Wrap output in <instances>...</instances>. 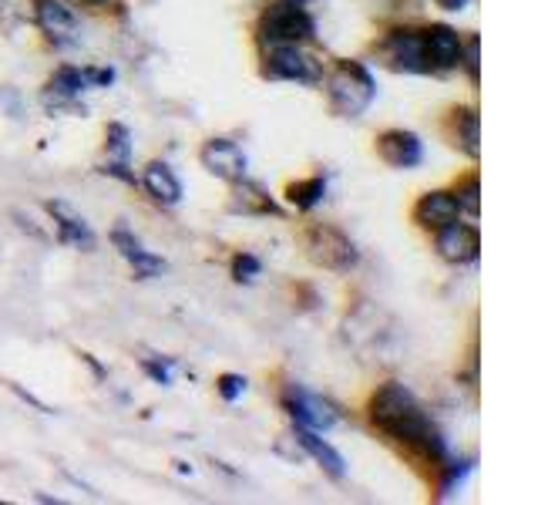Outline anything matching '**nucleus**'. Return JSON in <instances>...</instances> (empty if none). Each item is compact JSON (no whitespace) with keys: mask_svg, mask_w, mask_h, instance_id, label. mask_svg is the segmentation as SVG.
Returning <instances> with one entry per match:
<instances>
[{"mask_svg":"<svg viewBox=\"0 0 538 505\" xmlns=\"http://www.w3.org/2000/svg\"><path fill=\"white\" fill-rule=\"evenodd\" d=\"M370 421L384 431L387 438L401 442L407 448H417L431 458V462H448V448H444V438L438 425L424 415L421 401L414 398L404 384H384L374 398H370Z\"/></svg>","mask_w":538,"mask_h":505,"instance_id":"obj_1","label":"nucleus"},{"mask_svg":"<svg viewBox=\"0 0 538 505\" xmlns=\"http://www.w3.org/2000/svg\"><path fill=\"white\" fill-rule=\"evenodd\" d=\"M327 95L330 108L340 118H357L374 105L377 81L360 61H340L333 64V71L327 75Z\"/></svg>","mask_w":538,"mask_h":505,"instance_id":"obj_2","label":"nucleus"},{"mask_svg":"<svg viewBox=\"0 0 538 505\" xmlns=\"http://www.w3.org/2000/svg\"><path fill=\"white\" fill-rule=\"evenodd\" d=\"M256 34L266 48L306 44V41H313V34H317V21L303 11V4H286V0H280V4H273L263 17H259Z\"/></svg>","mask_w":538,"mask_h":505,"instance_id":"obj_3","label":"nucleus"},{"mask_svg":"<svg viewBox=\"0 0 538 505\" xmlns=\"http://www.w3.org/2000/svg\"><path fill=\"white\" fill-rule=\"evenodd\" d=\"M303 246H306V256L330 273H350L360 263V253H357L354 240H350L343 229L327 226V223L306 226Z\"/></svg>","mask_w":538,"mask_h":505,"instance_id":"obj_4","label":"nucleus"},{"mask_svg":"<svg viewBox=\"0 0 538 505\" xmlns=\"http://www.w3.org/2000/svg\"><path fill=\"white\" fill-rule=\"evenodd\" d=\"M266 78L296 81V85H320L323 64L313 54H306L300 44H280V48H269Z\"/></svg>","mask_w":538,"mask_h":505,"instance_id":"obj_5","label":"nucleus"},{"mask_svg":"<svg viewBox=\"0 0 538 505\" xmlns=\"http://www.w3.org/2000/svg\"><path fill=\"white\" fill-rule=\"evenodd\" d=\"M34 17H37L41 34L54 44V48H74V44L81 41L78 14H74L64 0H37Z\"/></svg>","mask_w":538,"mask_h":505,"instance_id":"obj_6","label":"nucleus"},{"mask_svg":"<svg viewBox=\"0 0 538 505\" xmlns=\"http://www.w3.org/2000/svg\"><path fill=\"white\" fill-rule=\"evenodd\" d=\"M424 38V61H428L431 71H451L461 64V54H465V41L461 34L448 24H431L428 31H421Z\"/></svg>","mask_w":538,"mask_h":505,"instance_id":"obj_7","label":"nucleus"},{"mask_svg":"<svg viewBox=\"0 0 538 505\" xmlns=\"http://www.w3.org/2000/svg\"><path fill=\"white\" fill-rule=\"evenodd\" d=\"M286 411L293 415L296 425L310 431H330L340 421L337 408L330 401H323L320 394H310L303 388H290V394H286Z\"/></svg>","mask_w":538,"mask_h":505,"instance_id":"obj_8","label":"nucleus"},{"mask_svg":"<svg viewBox=\"0 0 538 505\" xmlns=\"http://www.w3.org/2000/svg\"><path fill=\"white\" fill-rule=\"evenodd\" d=\"M434 250H438L441 260L448 263H475L478 253H481V236L475 226H465V223H451L438 229L434 236Z\"/></svg>","mask_w":538,"mask_h":505,"instance_id":"obj_9","label":"nucleus"},{"mask_svg":"<svg viewBox=\"0 0 538 505\" xmlns=\"http://www.w3.org/2000/svg\"><path fill=\"white\" fill-rule=\"evenodd\" d=\"M202 165L212 172V176L226 179V182H239L246 179V152L239 149L236 142L229 139H212L202 145Z\"/></svg>","mask_w":538,"mask_h":505,"instance_id":"obj_10","label":"nucleus"},{"mask_svg":"<svg viewBox=\"0 0 538 505\" xmlns=\"http://www.w3.org/2000/svg\"><path fill=\"white\" fill-rule=\"evenodd\" d=\"M384 54L391 58L397 71H411V75H424L428 61H424V38L414 27H404V31H391V38L384 44Z\"/></svg>","mask_w":538,"mask_h":505,"instance_id":"obj_11","label":"nucleus"},{"mask_svg":"<svg viewBox=\"0 0 538 505\" xmlns=\"http://www.w3.org/2000/svg\"><path fill=\"white\" fill-rule=\"evenodd\" d=\"M377 155L384 159L391 169H414L424 159V145L414 132H404V128H391L377 139Z\"/></svg>","mask_w":538,"mask_h":505,"instance_id":"obj_12","label":"nucleus"},{"mask_svg":"<svg viewBox=\"0 0 538 505\" xmlns=\"http://www.w3.org/2000/svg\"><path fill=\"white\" fill-rule=\"evenodd\" d=\"M461 209H458V199H454V192H428V196L417 199L414 206V223L431 229V233H438V229L458 223Z\"/></svg>","mask_w":538,"mask_h":505,"instance_id":"obj_13","label":"nucleus"},{"mask_svg":"<svg viewBox=\"0 0 538 505\" xmlns=\"http://www.w3.org/2000/svg\"><path fill=\"white\" fill-rule=\"evenodd\" d=\"M111 243H115V250L125 256L128 263H132V270H135V277L138 280H152V277H159V273H165V263L162 256H155V253H148L142 243L135 240L128 229H115L111 233Z\"/></svg>","mask_w":538,"mask_h":505,"instance_id":"obj_14","label":"nucleus"},{"mask_svg":"<svg viewBox=\"0 0 538 505\" xmlns=\"http://www.w3.org/2000/svg\"><path fill=\"white\" fill-rule=\"evenodd\" d=\"M48 213L54 216V229H58V240L68 246H78V250H95V233L88 229V223L74 213L64 202H51Z\"/></svg>","mask_w":538,"mask_h":505,"instance_id":"obj_15","label":"nucleus"},{"mask_svg":"<svg viewBox=\"0 0 538 505\" xmlns=\"http://www.w3.org/2000/svg\"><path fill=\"white\" fill-rule=\"evenodd\" d=\"M296 442H300V448L306 455L317 462L323 472L330 475V479H343L347 475V465H343V455L337 452L333 445H327L320 438V431H310V428H303V425H296Z\"/></svg>","mask_w":538,"mask_h":505,"instance_id":"obj_16","label":"nucleus"},{"mask_svg":"<svg viewBox=\"0 0 538 505\" xmlns=\"http://www.w3.org/2000/svg\"><path fill=\"white\" fill-rule=\"evenodd\" d=\"M81 91H88L85 71L64 64V68L54 71V78L48 81V95L44 98H48L51 108H74V101L81 98Z\"/></svg>","mask_w":538,"mask_h":505,"instance_id":"obj_17","label":"nucleus"},{"mask_svg":"<svg viewBox=\"0 0 538 505\" xmlns=\"http://www.w3.org/2000/svg\"><path fill=\"white\" fill-rule=\"evenodd\" d=\"M142 182H145L148 196H152L155 202H162V206H179V202H182V182L165 162L148 165Z\"/></svg>","mask_w":538,"mask_h":505,"instance_id":"obj_18","label":"nucleus"},{"mask_svg":"<svg viewBox=\"0 0 538 505\" xmlns=\"http://www.w3.org/2000/svg\"><path fill=\"white\" fill-rule=\"evenodd\" d=\"M451 139L468 159L481 155V118L475 108H454L451 112Z\"/></svg>","mask_w":538,"mask_h":505,"instance_id":"obj_19","label":"nucleus"},{"mask_svg":"<svg viewBox=\"0 0 538 505\" xmlns=\"http://www.w3.org/2000/svg\"><path fill=\"white\" fill-rule=\"evenodd\" d=\"M233 186H236V202H233L236 213H263V216L273 213V216H280V206L266 196L259 182L239 179V182H233Z\"/></svg>","mask_w":538,"mask_h":505,"instance_id":"obj_20","label":"nucleus"},{"mask_svg":"<svg viewBox=\"0 0 538 505\" xmlns=\"http://www.w3.org/2000/svg\"><path fill=\"white\" fill-rule=\"evenodd\" d=\"M323 196H327V179L323 176H313V179H300L293 182L290 189H286V199H290V206H296L300 213H310V209H317Z\"/></svg>","mask_w":538,"mask_h":505,"instance_id":"obj_21","label":"nucleus"},{"mask_svg":"<svg viewBox=\"0 0 538 505\" xmlns=\"http://www.w3.org/2000/svg\"><path fill=\"white\" fill-rule=\"evenodd\" d=\"M454 199H458V209L468 216H478L481 213V182L478 176H468L458 182V189H454Z\"/></svg>","mask_w":538,"mask_h":505,"instance_id":"obj_22","label":"nucleus"},{"mask_svg":"<svg viewBox=\"0 0 538 505\" xmlns=\"http://www.w3.org/2000/svg\"><path fill=\"white\" fill-rule=\"evenodd\" d=\"M108 162H128L132 159V139H128V128L125 125H108Z\"/></svg>","mask_w":538,"mask_h":505,"instance_id":"obj_23","label":"nucleus"},{"mask_svg":"<svg viewBox=\"0 0 538 505\" xmlns=\"http://www.w3.org/2000/svg\"><path fill=\"white\" fill-rule=\"evenodd\" d=\"M444 468V482H441V499H448L454 489H461V482L468 479L471 462H441Z\"/></svg>","mask_w":538,"mask_h":505,"instance_id":"obj_24","label":"nucleus"},{"mask_svg":"<svg viewBox=\"0 0 538 505\" xmlns=\"http://www.w3.org/2000/svg\"><path fill=\"white\" fill-rule=\"evenodd\" d=\"M259 270H263V263H259L253 253H236L233 256V280L236 283H253L259 277Z\"/></svg>","mask_w":538,"mask_h":505,"instance_id":"obj_25","label":"nucleus"},{"mask_svg":"<svg viewBox=\"0 0 538 505\" xmlns=\"http://www.w3.org/2000/svg\"><path fill=\"white\" fill-rule=\"evenodd\" d=\"M216 388H219V398L222 401L233 404V401H239L246 394V378H243V374H222Z\"/></svg>","mask_w":538,"mask_h":505,"instance_id":"obj_26","label":"nucleus"},{"mask_svg":"<svg viewBox=\"0 0 538 505\" xmlns=\"http://www.w3.org/2000/svg\"><path fill=\"white\" fill-rule=\"evenodd\" d=\"M142 371L152 378L155 384H169L172 381V361H142Z\"/></svg>","mask_w":538,"mask_h":505,"instance_id":"obj_27","label":"nucleus"},{"mask_svg":"<svg viewBox=\"0 0 538 505\" xmlns=\"http://www.w3.org/2000/svg\"><path fill=\"white\" fill-rule=\"evenodd\" d=\"M81 71H85L88 88H108L115 81V71L111 68H81Z\"/></svg>","mask_w":538,"mask_h":505,"instance_id":"obj_28","label":"nucleus"},{"mask_svg":"<svg viewBox=\"0 0 538 505\" xmlns=\"http://www.w3.org/2000/svg\"><path fill=\"white\" fill-rule=\"evenodd\" d=\"M461 64L468 68V75H471V81L478 85V38H471L468 41V51L461 54Z\"/></svg>","mask_w":538,"mask_h":505,"instance_id":"obj_29","label":"nucleus"},{"mask_svg":"<svg viewBox=\"0 0 538 505\" xmlns=\"http://www.w3.org/2000/svg\"><path fill=\"white\" fill-rule=\"evenodd\" d=\"M438 7H444V11H465L468 0H438Z\"/></svg>","mask_w":538,"mask_h":505,"instance_id":"obj_30","label":"nucleus"},{"mask_svg":"<svg viewBox=\"0 0 538 505\" xmlns=\"http://www.w3.org/2000/svg\"><path fill=\"white\" fill-rule=\"evenodd\" d=\"M74 7H101V4H108V0H71Z\"/></svg>","mask_w":538,"mask_h":505,"instance_id":"obj_31","label":"nucleus"},{"mask_svg":"<svg viewBox=\"0 0 538 505\" xmlns=\"http://www.w3.org/2000/svg\"><path fill=\"white\" fill-rule=\"evenodd\" d=\"M286 4H310V0H286Z\"/></svg>","mask_w":538,"mask_h":505,"instance_id":"obj_32","label":"nucleus"}]
</instances>
